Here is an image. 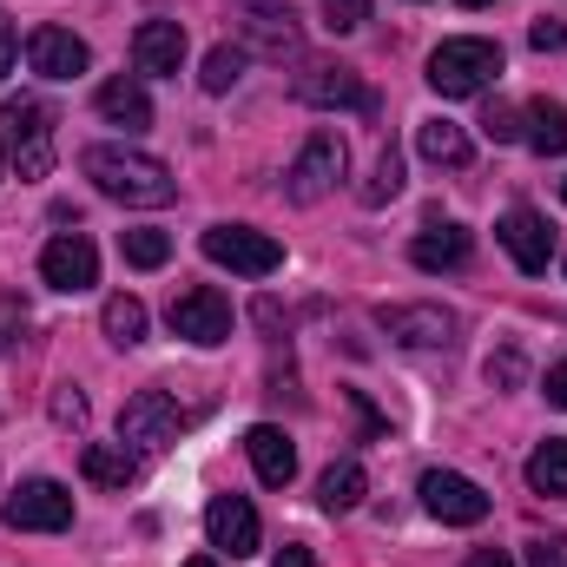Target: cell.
<instances>
[{
  "label": "cell",
  "instance_id": "d4e9b609",
  "mask_svg": "<svg viewBox=\"0 0 567 567\" xmlns=\"http://www.w3.org/2000/svg\"><path fill=\"white\" fill-rule=\"evenodd\" d=\"M528 488H535V495H561L567 502V442L561 435H548V442L528 455Z\"/></svg>",
  "mask_w": 567,
  "mask_h": 567
},
{
  "label": "cell",
  "instance_id": "8992f818",
  "mask_svg": "<svg viewBox=\"0 0 567 567\" xmlns=\"http://www.w3.org/2000/svg\"><path fill=\"white\" fill-rule=\"evenodd\" d=\"M205 258L238 271V278H271L284 271V245L271 231H251V225H212L205 231Z\"/></svg>",
  "mask_w": 567,
  "mask_h": 567
},
{
  "label": "cell",
  "instance_id": "ba28073f",
  "mask_svg": "<svg viewBox=\"0 0 567 567\" xmlns=\"http://www.w3.org/2000/svg\"><path fill=\"white\" fill-rule=\"evenodd\" d=\"M238 33L258 60H297L303 53V33H297L284 0H238Z\"/></svg>",
  "mask_w": 567,
  "mask_h": 567
},
{
  "label": "cell",
  "instance_id": "d590c367",
  "mask_svg": "<svg viewBox=\"0 0 567 567\" xmlns=\"http://www.w3.org/2000/svg\"><path fill=\"white\" fill-rule=\"evenodd\" d=\"M548 403H561V410H567V357L548 370Z\"/></svg>",
  "mask_w": 567,
  "mask_h": 567
},
{
  "label": "cell",
  "instance_id": "7a4b0ae2",
  "mask_svg": "<svg viewBox=\"0 0 567 567\" xmlns=\"http://www.w3.org/2000/svg\"><path fill=\"white\" fill-rule=\"evenodd\" d=\"M502 73V47L495 40H442L435 53H429V86L442 93V100H468V93H482L488 80Z\"/></svg>",
  "mask_w": 567,
  "mask_h": 567
},
{
  "label": "cell",
  "instance_id": "7c38bea8",
  "mask_svg": "<svg viewBox=\"0 0 567 567\" xmlns=\"http://www.w3.org/2000/svg\"><path fill=\"white\" fill-rule=\"evenodd\" d=\"M377 323H383L396 343H416V350H449L455 330H462V323H455L449 310H435V303H383Z\"/></svg>",
  "mask_w": 567,
  "mask_h": 567
},
{
  "label": "cell",
  "instance_id": "2e32d148",
  "mask_svg": "<svg viewBox=\"0 0 567 567\" xmlns=\"http://www.w3.org/2000/svg\"><path fill=\"white\" fill-rule=\"evenodd\" d=\"M495 238H502V251H508L528 278H535V271H548V258H555V231H548V218H542V212H528V205H515V212L502 218V231H495Z\"/></svg>",
  "mask_w": 567,
  "mask_h": 567
},
{
  "label": "cell",
  "instance_id": "ab89813d",
  "mask_svg": "<svg viewBox=\"0 0 567 567\" xmlns=\"http://www.w3.org/2000/svg\"><path fill=\"white\" fill-rule=\"evenodd\" d=\"M185 567H218V561H212V555H198V561H185Z\"/></svg>",
  "mask_w": 567,
  "mask_h": 567
},
{
  "label": "cell",
  "instance_id": "484cf974",
  "mask_svg": "<svg viewBox=\"0 0 567 567\" xmlns=\"http://www.w3.org/2000/svg\"><path fill=\"white\" fill-rule=\"evenodd\" d=\"M106 337L120 343V350H133V343H145V303L140 297H106Z\"/></svg>",
  "mask_w": 567,
  "mask_h": 567
},
{
  "label": "cell",
  "instance_id": "ac0fdd59",
  "mask_svg": "<svg viewBox=\"0 0 567 567\" xmlns=\"http://www.w3.org/2000/svg\"><path fill=\"white\" fill-rule=\"evenodd\" d=\"M133 66L140 73H178L185 66V27L178 20H145L133 33Z\"/></svg>",
  "mask_w": 567,
  "mask_h": 567
},
{
  "label": "cell",
  "instance_id": "ffe728a7",
  "mask_svg": "<svg viewBox=\"0 0 567 567\" xmlns=\"http://www.w3.org/2000/svg\"><path fill=\"white\" fill-rule=\"evenodd\" d=\"M100 120L106 126H126V133H145L152 126V100H145L140 80H106L100 86Z\"/></svg>",
  "mask_w": 567,
  "mask_h": 567
},
{
  "label": "cell",
  "instance_id": "d6986e66",
  "mask_svg": "<svg viewBox=\"0 0 567 567\" xmlns=\"http://www.w3.org/2000/svg\"><path fill=\"white\" fill-rule=\"evenodd\" d=\"M80 475L93 488H133L140 482V449H126V442H86Z\"/></svg>",
  "mask_w": 567,
  "mask_h": 567
},
{
  "label": "cell",
  "instance_id": "603a6c76",
  "mask_svg": "<svg viewBox=\"0 0 567 567\" xmlns=\"http://www.w3.org/2000/svg\"><path fill=\"white\" fill-rule=\"evenodd\" d=\"M363 488H370L363 462H330V468H323V482H317V502H323L330 515H343V508H357V502H363Z\"/></svg>",
  "mask_w": 567,
  "mask_h": 567
},
{
  "label": "cell",
  "instance_id": "8fae6325",
  "mask_svg": "<svg viewBox=\"0 0 567 567\" xmlns=\"http://www.w3.org/2000/svg\"><path fill=\"white\" fill-rule=\"evenodd\" d=\"M423 508L435 522H449V528H475V522L488 515V495H482L468 475H455V468H429L423 475Z\"/></svg>",
  "mask_w": 567,
  "mask_h": 567
},
{
  "label": "cell",
  "instance_id": "74e56055",
  "mask_svg": "<svg viewBox=\"0 0 567 567\" xmlns=\"http://www.w3.org/2000/svg\"><path fill=\"white\" fill-rule=\"evenodd\" d=\"M462 567H515V561H508L502 548H482V555H468V561H462Z\"/></svg>",
  "mask_w": 567,
  "mask_h": 567
},
{
  "label": "cell",
  "instance_id": "5b68a950",
  "mask_svg": "<svg viewBox=\"0 0 567 567\" xmlns=\"http://www.w3.org/2000/svg\"><path fill=\"white\" fill-rule=\"evenodd\" d=\"M0 522L20 528V535H60V528H73V488H60L53 475H33L7 495Z\"/></svg>",
  "mask_w": 567,
  "mask_h": 567
},
{
  "label": "cell",
  "instance_id": "4316f807",
  "mask_svg": "<svg viewBox=\"0 0 567 567\" xmlns=\"http://www.w3.org/2000/svg\"><path fill=\"white\" fill-rule=\"evenodd\" d=\"M238 73H245V47H212V53H205L198 86H205V93H231V86H238Z\"/></svg>",
  "mask_w": 567,
  "mask_h": 567
},
{
  "label": "cell",
  "instance_id": "cb8c5ba5",
  "mask_svg": "<svg viewBox=\"0 0 567 567\" xmlns=\"http://www.w3.org/2000/svg\"><path fill=\"white\" fill-rule=\"evenodd\" d=\"M416 152L429 165H468V133L455 120H423L416 126Z\"/></svg>",
  "mask_w": 567,
  "mask_h": 567
},
{
  "label": "cell",
  "instance_id": "83f0119b",
  "mask_svg": "<svg viewBox=\"0 0 567 567\" xmlns=\"http://www.w3.org/2000/svg\"><path fill=\"white\" fill-rule=\"evenodd\" d=\"M403 192V158H396V145H383L377 152V172H370V185H363V205H390Z\"/></svg>",
  "mask_w": 567,
  "mask_h": 567
},
{
  "label": "cell",
  "instance_id": "9a60e30c",
  "mask_svg": "<svg viewBox=\"0 0 567 567\" xmlns=\"http://www.w3.org/2000/svg\"><path fill=\"white\" fill-rule=\"evenodd\" d=\"M27 60H33V73H40V80H73V73H86V66H93L86 40H80V33H66V27H33V33H27Z\"/></svg>",
  "mask_w": 567,
  "mask_h": 567
},
{
  "label": "cell",
  "instance_id": "277c9868",
  "mask_svg": "<svg viewBox=\"0 0 567 567\" xmlns=\"http://www.w3.org/2000/svg\"><path fill=\"white\" fill-rule=\"evenodd\" d=\"M343 165H350V152H343L337 133H310L303 152L290 158V172H284V198H290V205H323V198L337 192Z\"/></svg>",
  "mask_w": 567,
  "mask_h": 567
},
{
  "label": "cell",
  "instance_id": "e0dca14e",
  "mask_svg": "<svg viewBox=\"0 0 567 567\" xmlns=\"http://www.w3.org/2000/svg\"><path fill=\"white\" fill-rule=\"evenodd\" d=\"M245 455H251V468H258V482L265 488H290V475H297V449H290V435L278 423H258L245 435Z\"/></svg>",
  "mask_w": 567,
  "mask_h": 567
},
{
  "label": "cell",
  "instance_id": "4dcf8cb0",
  "mask_svg": "<svg viewBox=\"0 0 567 567\" xmlns=\"http://www.w3.org/2000/svg\"><path fill=\"white\" fill-rule=\"evenodd\" d=\"M482 133L495 145H515L522 140V120H515V106H488V120H482Z\"/></svg>",
  "mask_w": 567,
  "mask_h": 567
},
{
  "label": "cell",
  "instance_id": "44dd1931",
  "mask_svg": "<svg viewBox=\"0 0 567 567\" xmlns=\"http://www.w3.org/2000/svg\"><path fill=\"white\" fill-rule=\"evenodd\" d=\"M410 265H416V271H462V265H468V231H462V225L423 231V238L410 245Z\"/></svg>",
  "mask_w": 567,
  "mask_h": 567
},
{
  "label": "cell",
  "instance_id": "6da1fadb",
  "mask_svg": "<svg viewBox=\"0 0 567 567\" xmlns=\"http://www.w3.org/2000/svg\"><path fill=\"white\" fill-rule=\"evenodd\" d=\"M80 172H86L106 198H120V205H145V212H158V205L178 198L172 165L152 158V152H133V145H86Z\"/></svg>",
  "mask_w": 567,
  "mask_h": 567
},
{
  "label": "cell",
  "instance_id": "3957f363",
  "mask_svg": "<svg viewBox=\"0 0 567 567\" xmlns=\"http://www.w3.org/2000/svg\"><path fill=\"white\" fill-rule=\"evenodd\" d=\"M0 126H7V145H13L20 178H47V172H53V106H47V100H33V93L7 100V106H0Z\"/></svg>",
  "mask_w": 567,
  "mask_h": 567
},
{
  "label": "cell",
  "instance_id": "8d00e7d4",
  "mask_svg": "<svg viewBox=\"0 0 567 567\" xmlns=\"http://www.w3.org/2000/svg\"><path fill=\"white\" fill-rule=\"evenodd\" d=\"M271 567H317V555H310V548H303V542H290V548H284L278 561Z\"/></svg>",
  "mask_w": 567,
  "mask_h": 567
},
{
  "label": "cell",
  "instance_id": "60d3db41",
  "mask_svg": "<svg viewBox=\"0 0 567 567\" xmlns=\"http://www.w3.org/2000/svg\"><path fill=\"white\" fill-rule=\"evenodd\" d=\"M462 7H495V0H462Z\"/></svg>",
  "mask_w": 567,
  "mask_h": 567
},
{
  "label": "cell",
  "instance_id": "30bf717a",
  "mask_svg": "<svg viewBox=\"0 0 567 567\" xmlns=\"http://www.w3.org/2000/svg\"><path fill=\"white\" fill-rule=\"evenodd\" d=\"M205 535H212V548L231 555V561H251L258 542H265L258 508H251L245 495H212V508H205Z\"/></svg>",
  "mask_w": 567,
  "mask_h": 567
},
{
  "label": "cell",
  "instance_id": "f35d334b",
  "mask_svg": "<svg viewBox=\"0 0 567 567\" xmlns=\"http://www.w3.org/2000/svg\"><path fill=\"white\" fill-rule=\"evenodd\" d=\"M13 47H20V40H13V27H0V80H7V66H13Z\"/></svg>",
  "mask_w": 567,
  "mask_h": 567
},
{
  "label": "cell",
  "instance_id": "7bdbcfd3",
  "mask_svg": "<svg viewBox=\"0 0 567 567\" xmlns=\"http://www.w3.org/2000/svg\"><path fill=\"white\" fill-rule=\"evenodd\" d=\"M0 178H7V158H0Z\"/></svg>",
  "mask_w": 567,
  "mask_h": 567
},
{
  "label": "cell",
  "instance_id": "1f68e13d",
  "mask_svg": "<svg viewBox=\"0 0 567 567\" xmlns=\"http://www.w3.org/2000/svg\"><path fill=\"white\" fill-rule=\"evenodd\" d=\"M528 567H567V535H542V542H528Z\"/></svg>",
  "mask_w": 567,
  "mask_h": 567
},
{
  "label": "cell",
  "instance_id": "9c48e42d",
  "mask_svg": "<svg viewBox=\"0 0 567 567\" xmlns=\"http://www.w3.org/2000/svg\"><path fill=\"white\" fill-rule=\"evenodd\" d=\"M185 423H192V410H178L165 390H140V396H126V410H120V442H133V449H165V442H178Z\"/></svg>",
  "mask_w": 567,
  "mask_h": 567
},
{
  "label": "cell",
  "instance_id": "d6a6232c",
  "mask_svg": "<svg viewBox=\"0 0 567 567\" xmlns=\"http://www.w3.org/2000/svg\"><path fill=\"white\" fill-rule=\"evenodd\" d=\"M528 47H535V53H561L567 27H561V20H535V27H528Z\"/></svg>",
  "mask_w": 567,
  "mask_h": 567
},
{
  "label": "cell",
  "instance_id": "52a82bcc",
  "mask_svg": "<svg viewBox=\"0 0 567 567\" xmlns=\"http://www.w3.org/2000/svg\"><path fill=\"white\" fill-rule=\"evenodd\" d=\"M165 323H172V337H185V343H198V350L231 343V303H225L212 284L178 290V297H172V310H165Z\"/></svg>",
  "mask_w": 567,
  "mask_h": 567
},
{
  "label": "cell",
  "instance_id": "b9f144b4",
  "mask_svg": "<svg viewBox=\"0 0 567 567\" xmlns=\"http://www.w3.org/2000/svg\"><path fill=\"white\" fill-rule=\"evenodd\" d=\"M561 205H567V178H561Z\"/></svg>",
  "mask_w": 567,
  "mask_h": 567
},
{
  "label": "cell",
  "instance_id": "e575fe53",
  "mask_svg": "<svg viewBox=\"0 0 567 567\" xmlns=\"http://www.w3.org/2000/svg\"><path fill=\"white\" fill-rule=\"evenodd\" d=\"M53 416H60V423H86V396H80L73 383H60V396H53Z\"/></svg>",
  "mask_w": 567,
  "mask_h": 567
},
{
  "label": "cell",
  "instance_id": "5bb4252c",
  "mask_svg": "<svg viewBox=\"0 0 567 567\" xmlns=\"http://www.w3.org/2000/svg\"><path fill=\"white\" fill-rule=\"evenodd\" d=\"M40 278L53 284V290H93V284H100V251H93V238L60 231V238L40 251Z\"/></svg>",
  "mask_w": 567,
  "mask_h": 567
},
{
  "label": "cell",
  "instance_id": "f1b7e54d",
  "mask_svg": "<svg viewBox=\"0 0 567 567\" xmlns=\"http://www.w3.org/2000/svg\"><path fill=\"white\" fill-rule=\"evenodd\" d=\"M120 251H126V265L158 271V265L172 258V238H165V231H126V238H120Z\"/></svg>",
  "mask_w": 567,
  "mask_h": 567
},
{
  "label": "cell",
  "instance_id": "836d02e7",
  "mask_svg": "<svg viewBox=\"0 0 567 567\" xmlns=\"http://www.w3.org/2000/svg\"><path fill=\"white\" fill-rule=\"evenodd\" d=\"M488 383L515 390V383H522V350H502V357H488Z\"/></svg>",
  "mask_w": 567,
  "mask_h": 567
},
{
  "label": "cell",
  "instance_id": "f546056e",
  "mask_svg": "<svg viewBox=\"0 0 567 567\" xmlns=\"http://www.w3.org/2000/svg\"><path fill=\"white\" fill-rule=\"evenodd\" d=\"M370 20V0H323V27L330 33H357Z\"/></svg>",
  "mask_w": 567,
  "mask_h": 567
},
{
  "label": "cell",
  "instance_id": "4fadbf2b",
  "mask_svg": "<svg viewBox=\"0 0 567 567\" xmlns=\"http://www.w3.org/2000/svg\"><path fill=\"white\" fill-rule=\"evenodd\" d=\"M290 93L303 100V106H357V113H370V93H363V80L350 73V66H330V60H310L297 80H290Z\"/></svg>",
  "mask_w": 567,
  "mask_h": 567
},
{
  "label": "cell",
  "instance_id": "7402d4cb",
  "mask_svg": "<svg viewBox=\"0 0 567 567\" xmlns=\"http://www.w3.org/2000/svg\"><path fill=\"white\" fill-rule=\"evenodd\" d=\"M522 120H528V133H522V140L535 145L542 158H561V152H567V106H561V100H548V93H542V100H528V113H522Z\"/></svg>",
  "mask_w": 567,
  "mask_h": 567
}]
</instances>
